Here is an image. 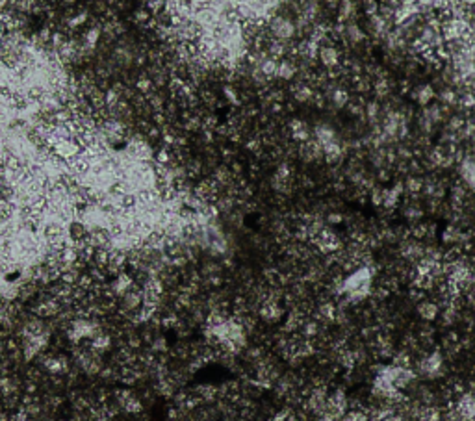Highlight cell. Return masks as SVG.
<instances>
[{"label":"cell","mask_w":475,"mask_h":421,"mask_svg":"<svg viewBox=\"0 0 475 421\" xmlns=\"http://www.w3.org/2000/svg\"><path fill=\"white\" fill-rule=\"evenodd\" d=\"M223 95H225V98H227L230 104H234V106H238V104H240V97H238V93H236V89L232 86L223 87Z\"/></svg>","instance_id":"cell-22"},{"label":"cell","mask_w":475,"mask_h":421,"mask_svg":"<svg viewBox=\"0 0 475 421\" xmlns=\"http://www.w3.org/2000/svg\"><path fill=\"white\" fill-rule=\"evenodd\" d=\"M375 93H377L379 97H384V95L388 93V84H386L384 80H383V82H379L377 87H375Z\"/></svg>","instance_id":"cell-23"},{"label":"cell","mask_w":475,"mask_h":421,"mask_svg":"<svg viewBox=\"0 0 475 421\" xmlns=\"http://www.w3.org/2000/svg\"><path fill=\"white\" fill-rule=\"evenodd\" d=\"M401 193H403V186H401V184H397V186H394V188H390V189H383V206H386V208H395L397 202H399Z\"/></svg>","instance_id":"cell-12"},{"label":"cell","mask_w":475,"mask_h":421,"mask_svg":"<svg viewBox=\"0 0 475 421\" xmlns=\"http://www.w3.org/2000/svg\"><path fill=\"white\" fill-rule=\"evenodd\" d=\"M290 132H292V137L295 141L306 143L310 139V128L308 125L301 119H292L290 121Z\"/></svg>","instance_id":"cell-9"},{"label":"cell","mask_w":475,"mask_h":421,"mask_svg":"<svg viewBox=\"0 0 475 421\" xmlns=\"http://www.w3.org/2000/svg\"><path fill=\"white\" fill-rule=\"evenodd\" d=\"M136 87H138V89H139L141 93L149 95V93L152 91V87H154V80L150 78V76H141V78L138 80Z\"/></svg>","instance_id":"cell-19"},{"label":"cell","mask_w":475,"mask_h":421,"mask_svg":"<svg viewBox=\"0 0 475 421\" xmlns=\"http://www.w3.org/2000/svg\"><path fill=\"white\" fill-rule=\"evenodd\" d=\"M100 34H102V32H100L98 26H91V28L84 34V43H82V45L86 46L87 50H93V48L97 46L98 39H100Z\"/></svg>","instance_id":"cell-15"},{"label":"cell","mask_w":475,"mask_h":421,"mask_svg":"<svg viewBox=\"0 0 475 421\" xmlns=\"http://www.w3.org/2000/svg\"><path fill=\"white\" fill-rule=\"evenodd\" d=\"M331 98L336 108H342V106H345V104L349 102V93L345 91V89H342V87H336V89L332 91Z\"/></svg>","instance_id":"cell-17"},{"label":"cell","mask_w":475,"mask_h":421,"mask_svg":"<svg viewBox=\"0 0 475 421\" xmlns=\"http://www.w3.org/2000/svg\"><path fill=\"white\" fill-rule=\"evenodd\" d=\"M418 313H419V318L425 319V321H433V319L438 318V313H440V308H438V304H436V302L424 301V302H421V304L418 306Z\"/></svg>","instance_id":"cell-13"},{"label":"cell","mask_w":475,"mask_h":421,"mask_svg":"<svg viewBox=\"0 0 475 421\" xmlns=\"http://www.w3.org/2000/svg\"><path fill=\"white\" fill-rule=\"evenodd\" d=\"M344 421H370V417H367V414L364 410H351V412L345 414Z\"/></svg>","instance_id":"cell-21"},{"label":"cell","mask_w":475,"mask_h":421,"mask_svg":"<svg viewBox=\"0 0 475 421\" xmlns=\"http://www.w3.org/2000/svg\"><path fill=\"white\" fill-rule=\"evenodd\" d=\"M384 421H408L405 419V417H401V415H390V417H386Z\"/></svg>","instance_id":"cell-29"},{"label":"cell","mask_w":475,"mask_h":421,"mask_svg":"<svg viewBox=\"0 0 475 421\" xmlns=\"http://www.w3.org/2000/svg\"><path fill=\"white\" fill-rule=\"evenodd\" d=\"M327 221L334 223V225H336V223H342V216H340V214H331V216L327 217Z\"/></svg>","instance_id":"cell-28"},{"label":"cell","mask_w":475,"mask_h":421,"mask_svg":"<svg viewBox=\"0 0 475 421\" xmlns=\"http://www.w3.org/2000/svg\"><path fill=\"white\" fill-rule=\"evenodd\" d=\"M421 371L427 377H438L444 371V356L440 351H433L421 360Z\"/></svg>","instance_id":"cell-6"},{"label":"cell","mask_w":475,"mask_h":421,"mask_svg":"<svg viewBox=\"0 0 475 421\" xmlns=\"http://www.w3.org/2000/svg\"><path fill=\"white\" fill-rule=\"evenodd\" d=\"M408 189L410 191H419L421 189V180H418V178H408Z\"/></svg>","instance_id":"cell-24"},{"label":"cell","mask_w":475,"mask_h":421,"mask_svg":"<svg viewBox=\"0 0 475 421\" xmlns=\"http://www.w3.org/2000/svg\"><path fill=\"white\" fill-rule=\"evenodd\" d=\"M462 104L466 106V108L473 106V104H475V97H473V95H466V97L462 98Z\"/></svg>","instance_id":"cell-25"},{"label":"cell","mask_w":475,"mask_h":421,"mask_svg":"<svg viewBox=\"0 0 475 421\" xmlns=\"http://www.w3.org/2000/svg\"><path fill=\"white\" fill-rule=\"evenodd\" d=\"M258 315L266 321V323H279L284 315V308L281 306V302L277 301L275 297L271 295L268 301H263L258 308Z\"/></svg>","instance_id":"cell-3"},{"label":"cell","mask_w":475,"mask_h":421,"mask_svg":"<svg viewBox=\"0 0 475 421\" xmlns=\"http://www.w3.org/2000/svg\"><path fill=\"white\" fill-rule=\"evenodd\" d=\"M295 73H297V69H295V65H293L290 60H282V62H279V69H277V76L282 80H292L293 76H295Z\"/></svg>","instance_id":"cell-14"},{"label":"cell","mask_w":475,"mask_h":421,"mask_svg":"<svg viewBox=\"0 0 475 421\" xmlns=\"http://www.w3.org/2000/svg\"><path fill=\"white\" fill-rule=\"evenodd\" d=\"M458 171H460L462 182L466 184L469 189H475V160L473 158H464Z\"/></svg>","instance_id":"cell-8"},{"label":"cell","mask_w":475,"mask_h":421,"mask_svg":"<svg viewBox=\"0 0 475 421\" xmlns=\"http://www.w3.org/2000/svg\"><path fill=\"white\" fill-rule=\"evenodd\" d=\"M433 97H435V89L431 86H419L418 91H414V98H416L418 104H421V106H427V104L433 100Z\"/></svg>","instance_id":"cell-16"},{"label":"cell","mask_w":475,"mask_h":421,"mask_svg":"<svg viewBox=\"0 0 475 421\" xmlns=\"http://www.w3.org/2000/svg\"><path fill=\"white\" fill-rule=\"evenodd\" d=\"M345 32H347V37H349L353 43H360L362 39H364V34H362V30L358 28V26H355V24H349L347 28H345Z\"/></svg>","instance_id":"cell-20"},{"label":"cell","mask_w":475,"mask_h":421,"mask_svg":"<svg viewBox=\"0 0 475 421\" xmlns=\"http://www.w3.org/2000/svg\"><path fill=\"white\" fill-rule=\"evenodd\" d=\"M318 56H320V62L325 67H336L338 63H340V54H338L334 46H321Z\"/></svg>","instance_id":"cell-11"},{"label":"cell","mask_w":475,"mask_h":421,"mask_svg":"<svg viewBox=\"0 0 475 421\" xmlns=\"http://www.w3.org/2000/svg\"><path fill=\"white\" fill-rule=\"evenodd\" d=\"M87 345H89V347H91L95 353L104 354V353H108L110 347L114 345V338H112V334H110V332H106V330H98V332L93 336V338H89V340H87Z\"/></svg>","instance_id":"cell-7"},{"label":"cell","mask_w":475,"mask_h":421,"mask_svg":"<svg viewBox=\"0 0 475 421\" xmlns=\"http://www.w3.org/2000/svg\"><path fill=\"white\" fill-rule=\"evenodd\" d=\"M314 136H315V141L320 143L321 147H325V145H329V143H334L336 141V132H334V128L329 125H318L314 130Z\"/></svg>","instance_id":"cell-10"},{"label":"cell","mask_w":475,"mask_h":421,"mask_svg":"<svg viewBox=\"0 0 475 421\" xmlns=\"http://www.w3.org/2000/svg\"><path fill=\"white\" fill-rule=\"evenodd\" d=\"M442 98H444V100H447V102H455V93L447 89V91L442 93Z\"/></svg>","instance_id":"cell-26"},{"label":"cell","mask_w":475,"mask_h":421,"mask_svg":"<svg viewBox=\"0 0 475 421\" xmlns=\"http://www.w3.org/2000/svg\"><path fill=\"white\" fill-rule=\"evenodd\" d=\"M269 28H271L273 35H275L279 41H288V39H292L293 35H295V24H293L292 21H290V19H286V17L271 19Z\"/></svg>","instance_id":"cell-5"},{"label":"cell","mask_w":475,"mask_h":421,"mask_svg":"<svg viewBox=\"0 0 475 421\" xmlns=\"http://www.w3.org/2000/svg\"><path fill=\"white\" fill-rule=\"evenodd\" d=\"M468 30H469V26L464 19L453 17V19H447L446 23H444L442 34H444V37H446L447 41H457L468 34Z\"/></svg>","instance_id":"cell-4"},{"label":"cell","mask_w":475,"mask_h":421,"mask_svg":"<svg viewBox=\"0 0 475 421\" xmlns=\"http://www.w3.org/2000/svg\"><path fill=\"white\" fill-rule=\"evenodd\" d=\"M377 110H379L377 104L372 102L370 106H367V115H370V117H375V115H377Z\"/></svg>","instance_id":"cell-27"},{"label":"cell","mask_w":475,"mask_h":421,"mask_svg":"<svg viewBox=\"0 0 475 421\" xmlns=\"http://www.w3.org/2000/svg\"><path fill=\"white\" fill-rule=\"evenodd\" d=\"M314 97V93H312V87L308 86H299L297 89H295V98H297V102H308L310 98Z\"/></svg>","instance_id":"cell-18"},{"label":"cell","mask_w":475,"mask_h":421,"mask_svg":"<svg viewBox=\"0 0 475 421\" xmlns=\"http://www.w3.org/2000/svg\"><path fill=\"white\" fill-rule=\"evenodd\" d=\"M373 275L370 268H358L340 282V291L349 301H362L372 293Z\"/></svg>","instance_id":"cell-1"},{"label":"cell","mask_w":475,"mask_h":421,"mask_svg":"<svg viewBox=\"0 0 475 421\" xmlns=\"http://www.w3.org/2000/svg\"><path fill=\"white\" fill-rule=\"evenodd\" d=\"M314 243L318 245V249L321 252H336L342 247V241L336 236V232H332L331 228H321L320 232L314 236Z\"/></svg>","instance_id":"cell-2"}]
</instances>
